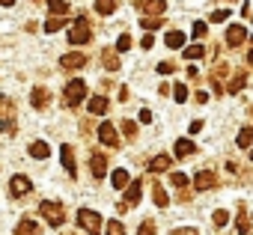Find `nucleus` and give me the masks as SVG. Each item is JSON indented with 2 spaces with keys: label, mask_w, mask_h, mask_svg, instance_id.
I'll use <instances>...</instances> for the list:
<instances>
[{
  "label": "nucleus",
  "mask_w": 253,
  "mask_h": 235,
  "mask_svg": "<svg viewBox=\"0 0 253 235\" xmlns=\"http://www.w3.org/2000/svg\"><path fill=\"white\" fill-rule=\"evenodd\" d=\"M78 223H81V229H84L86 235H98V232H101V217H98V211H92V208H81V211H78Z\"/></svg>",
  "instance_id": "nucleus-1"
},
{
  "label": "nucleus",
  "mask_w": 253,
  "mask_h": 235,
  "mask_svg": "<svg viewBox=\"0 0 253 235\" xmlns=\"http://www.w3.org/2000/svg\"><path fill=\"white\" fill-rule=\"evenodd\" d=\"M84 95H86V83H84V80H69L63 101H66V107H78V104L84 101Z\"/></svg>",
  "instance_id": "nucleus-2"
},
{
  "label": "nucleus",
  "mask_w": 253,
  "mask_h": 235,
  "mask_svg": "<svg viewBox=\"0 0 253 235\" xmlns=\"http://www.w3.org/2000/svg\"><path fill=\"white\" fill-rule=\"evenodd\" d=\"M39 211H42V217H45L51 226H60V223L66 220V211H63V205H60V202H54V199H45V202L39 205Z\"/></svg>",
  "instance_id": "nucleus-3"
},
{
  "label": "nucleus",
  "mask_w": 253,
  "mask_h": 235,
  "mask_svg": "<svg viewBox=\"0 0 253 235\" xmlns=\"http://www.w3.org/2000/svg\"><path fill=\"white\" fill-rule=\"evenodd\" d=\"M89 39H92V30H89V24H86L84 18H78V21H75V27L69 30V42H72V45H86Z\"/></svg>",
  "instance_id": "nucleus-4"
},
{
  "label": "nucleus",
  "mask_w": 253,
  "mask_h": 235,
  "mask_svg": "<svg viewBox=\"0 0 253 235\" xmlns=\"http://www.w3.org/2000/svg\"><path fill=\"white\" fill-rule=\"evenodd\" d=\"M86 66V54H78V51H72V54H63L60 57V69H84Z\"/></svg>",
  "instance_id": "nucleus-5"
},
{
  "label": "nucleus",
  "mask_w": 253,
  "mask_h": 235,
  "mask_svg": "<svg viewBox=\"0 0 253 235\" xmlns=\"http://www.w3.org/2000/svg\"><path fill=\"white\" fill-rule=\"evenodd\" d=\"M30 188H33V182L27 176H12V182H9V194L12 196H24V194H30Z\"/></svg>",
  "instance_id": "nucleus-6"
},
{
  "label": "nucleus",
  "mask_w": 253,
  "mask_h": 235,
  "mask_svg": "<svg viewBox=\"0 0 253 235\" xmlns=\"http://www.w3.org/2000/svg\"><path fill=\"white\" fill-rule=\"evenodd\" d=\"M98 140H101L104 146H116V143H119V137H116V128H113L110 122H101V125H98Z\"/></svg>",
  "instance_id": "nucleus-7"
},
{
  "label": "nucleus",
  "mask_w": 253,
  "mask_h": 235,
  "mask_svg": "<svg viewBox=\"0 0 253 235\" xmlns=\"http://www.w3.org/2000/svg\"><path fill=\"white\" fill-rule=\"evenodd\" d=\"M48 101H51V92H48L45 86H36V89L30 92V104H33V107H48Z\"/></svg>",
  "instance_id": "nucleus-8"
},
{
  "label": "nucleus",
  "mask_w": 253,
  "mask_h": 235,
  "mask_svg": "<svg viewBox=\"0 0 253 235\" xmlns=\"http://www.w3.org/2000/svg\"><path fill=\"white\" fill-rule=\"evenodd\" d=\"M15 235H42V229H39V223H36V220L24 217V220L15 226Z\"/></svg>",
  "instance_id": "nucleus-9"
},
{
  "label": "nucleus",
  "mask_w": 253,
  "mask_h": 235,
  "mask_svg": "<svg viewBox=\"0 0 253 235\" xmlns=\"http://www.w3.org/2000/svg\"><path fill=\"white\" fill-rule=\"evenodd\" d=\"M140 9H143V12H149V15L155 18V15H161V12L167 9V0H143Z\"/></svg>",
  "instance_id": "nucleus-10"
},
{
  "label": "nucleus",
  "mask_w": 253,
  "mask_h": 235,
  "mask_svg": "<svg viewBox=\"0 0 253 235\" xmlns=\"http://www.w3.org/2000/svg\"><path fill=\"white\" fill-rule=\"evenodd\" d=\"M244 39H247V30H244L241 24H232V27L226 30V42H229V45H241Z\"/></svg>",
  "instance_id": "nucleus-11"
},
{
  "label": "nucleus",
  "mask_w": 253,
  "mask_h": 235,
  "mask_svg": "<svg viewBox=\"0 0 253 235\" xmlns=\"http://www.w3.org/2000/svg\"><path fill=\"white\" fill-rule=\"evenodd\" d=\"M60 155H63V167H66V173H69V176H75V173H78V167H75L72 146H69V143H66V146H60Z\"/></svg>",
  "instance_id": "nucleus-12"
},
{
  "label": "nucleus",
  "mask_w": 253,
  "mask_h": 235,
  "mask_svg": "<svg viewBox=\"0 0 253 235\" xmlns=\"http://www.w3.org/2000/svg\"><path fill=\"white\" fill-rule=\"evenodd\" d=\"M89 170H92L95 179H104V173H107V161H104V155H92V158H89Z\"/></svg>",
  "instance_id": "nucleus-13"
},
{
  "label": "nucleus",
  "mask_w": 253,
  "mask_h": 235,
  "mask_svg": "<svg viewBox=\"0 0 253 235\" xmlns=\"http://www.w3.org/2000/svg\"><path fill=\"white\" fill-rule=\"evenodd\" d=\"M194 188H197V191H209V188H214V173H209V170L197 173V179H194Z\"/></svg>",
  "instance_id": "nucleus-14"
},
{
  "label": "nucleus",
  "mask_w": 253,
  "mask_h": 235,
  "mask_svg": "<svg viewBox=\"0 0 253 235\" xmlns=\"http://www.w3.org/2000/svg\"><path fill=\"white\" fill-rule=\"evenodd\" d=\"M140 182H134V185H128V188H125V202L122 205H137L140 202Z\"/></svg>",
  "instance_id": "nucleus-15"
},
{
  "label": "nucleus",
  "mask_w": 253,
  "mask_h": 235,
  "mask_svg": "<svg viewBox=\"0 0 253 235\" xmlns=\"http://www.w3.org/2000/svg\"><path fill=\"white\" fill-rule=\"evenodd\" d=\"M86 107H89V113H92V116H101V113L107 110V98H104V95H95V98H89V104H86Z\"/></svg>",
  "instance_id": "nucleus-16"
},
{
  "label": "nucleus",
  "mask_w": 253,
  "mask_h": 235,
  "mask_svg": "<svg viewBox=\"0 0 253 235\" xmlns=\"http://www.w3.org/2000/svg\"><path fill=\"white\" fill-rule=\"evenodd\" d=\"M30 155H33V158H39V161H45V158L51 155V146H48V143H42V140H36V143H30Z\"/></svg>",
  "instance_id": "nucleus-17"
},
{
  "label": "nucleus",
  "mask_w": 253,
  "mask_h": 235,
  "mask_svg": "<svg viewBox=\"0 0 253 235\" xmlns=\"http://www.w3.org/2000/svg\"><path fill=\"white\" fill-rule=\"evenodd\" d=\"M170 164H173V158H170V155H158V158H152L149 170H152V173H164V170H167Z\"/></svg>",
  "instance_id": "nucleus-18"
},
{
  "label": "nucleus",
  "mask_w": 253,
  "mask_h": 235,
  "mask_svg": "<svg viewBox=\"0 0 253 235\" xmlns=\"http://www.w3.org/2000/svg\"><path fill=\"white\" fill-rule=\"evenodd\" d=\"M101 63H104L107 72H116V69H119V57H116V51H104V54H101Z\"/></svg>",
  "instance_id": "nucleus-19"
},
{
  "label": "nucleus",
  "mask_w": 253,
  "mask_h": 235,
  "mask_svg": "<svg viewBox=\"0 0 253 235\" xmlns=\"http://www.w3.org/2000/svg\"><path fill=\"white\" fill-rule=\"evenodd\" d=\"M235 143H238V149H250L253 146V128H241Z\"/></svg>",
  "instance_id": "nucleus-20"
},
{
  "label": "nucleus",
  "mask_w": 253,
  "mask_h": 235,
  "mask_svg": "<svg viewBox=\"0 0 253 235\" xmlns=\"http://www.w3.org/2000/svg\"><path fill=\"white\" fill-rule=\"evenodd\" d=\"M164 45H167V48H173V51H176V48H182V45H185V33H179V30L167 33V42H164Z\"/></svg>",
  "instance_id": "nucleus-21"
},
{
  "label": "nucleus",
  "mask_w": 253,
  "mask_h": 235,
  "mask_svg": "<svg viewBox=\"0 0 253 235\" xmlns=\"http://www.w3.org/2000/svg\"><path fill=\"white\" fill-rule=\"evenodd\" d=\"M48 9H51L57 18H63V15L69 12V3H66V0H48Z\"/></svg>",
  "instance_id": "nucleus-22"
},
{
  "label": "nucleus",
  "mask_w": 253,
  "mask_h": 235,
  "mask_svg": "<svg viewBox=\"0 0 253 235\" xmlns=\"http://www.w3.org/2000/svg\"><path fill=\"white\" fill-rule=\"evenodd\" d=\"M116 9V0H95V12L98 15H110Z\"/></svg>",
  "instance_id": "nucleus-23"
},
{
  "label": "nucleus",
  "mask_w": 253,
  "mask_h": 235,
  "mask_svg": "<svg viewBox=\"0 0 253 235\" xmlns=\"http://www.w3.org/2000/svg\"><path fill=\"white\" fill-rule=\"evenodd\" d=\"M194 152V143L191 140H176V158H188Z\"/></svg>",
  "instance_id": "nucleus-24"
},
{
  "label": "nucleus",
  "mask_w": 253,
  "mask_h": 235,
  "mask_svg": "<svg viewBox=\"0 0 253 235\" xmlns=\"http://www.w3.org/2000/svg\"><path fill=\"white\" fill-rule=\"evenodd\" d=\"M110 182H113V188H128V173H125V170H113Z\"/></svg>",
  "instance_id": "nucleus-25"
},
{
  "label": "nucleus",
  "mask_w": 253,
  "mask_h": 235,
  "mask_svg": "<svg viewBox=\"0 0 253 235\" xmlns=\"http://www.w3.org/2000/svg\"><path fill=\"white\" fill-rule=\"evenodd\" d=\"M152 199H155V205H158V208H164V205H167V194H164V188H161V185H155V188H152Z\"/></svg>",
  "instance_id": "nucleus-26"
},
{
  "label": "nucleus",
  "mask_w": 253,
  "mask_h": 235,
  "mask_svg": "<svg viewBox=\"0 0 253 235\" xmlns=\"http://www.w3.org/2000/svg\"><path fill=\"white\" fill-rule=\"evenodd\" d=\"M206 51H203V45H191V48H185V60L191 63V60H200Z\"/></svg>",
  "instance_id": "nucleus-27"
},
{
  "label": "nucleus",
  "mask_w": 253,
  "mask_h": 235,
  "mask_svg": "<svg viewBox=\"0 0 253 235\" xmlns=\"http://www.w3.org/2000/svg\"><path fill=\"white\" fill-rule=\"evenodd\" d=\"M235 229H238V235H247V229H250V220H247V214H244V211H238V220H235Z\"/></svg>",
  "instance_id": "nucleus-28"
},
{
  "label": "nucleus",
  "mask_w": 253,
  "mask_h": 235,
  "mask_svg": "<svg viewBox=\"0 0 253 235\" xmlns=\"http://www.w3.org/2000/svg\"><path fill=\"white\" fill-rule=\"evenodd\" d=\"M63 27H66V21H63V18H57V15H54V18H51V21H48V24H45V33H57V30H63Z\"/></svg>",
  "instance_id": "nucleus-29"
},
{
  "label": "nucleus",
  "mask_w": 253,
  "mask_h": 235,
  "mask_svg": "<svg viewBox=\"0 0 253 235\" xmlns=\"http://www.w3.org/2000/svg\"><path fill=\"white\" fill-rule=\"evenodd\" d=\"M173 98H176V101H188V86H185V83H176V86H173Z\"/></svg>",
  "instance_id": "nucleus-30"
},
{
  "label": "nucleus",
  "mask_w": 253,
  "mask_h": 235,
  "mask_svg": "<svg viewBox=\"0 0 253 235\" xmlns=\"http://www.w3.org/2000/svg\"><path fill=\"white\" fill-rule=\"evenodd\" d=\"M244 83H247V78H244V75H235V78L229 80V92H238Z\"/></svg>",
  "instance_id": "nucleus-31"
},
{
  "label": "nucleus",
  "mask_w": 253,
  "mask_h": 235,
  "mask_svg": "<svg viewBox=\"0 0 253 235\" xmlns=\"http://www.w3.org/2000/svg\"><path fill=\"white\" fill-rule=\"evenodd\" d=\"M128 48H131V36H128V33H122L119 42H116V51H128Z\"/></svg>",
  "instance_id": "nucleus-32"
},
{
  "label": "nucleus",
  "mask_w": 253,
  "mask_h": 235,
  "mask_svg": "<svg viewBox=\"0 0 253 235\" xmlns=\"http://www.w3.org/2000/svg\"><path fill=\"white\" fill-rule=\"evenodd\" d=\"M140 24H143V30H149V33H152V30H158V27H161V18H143Z\"/></svg>",
  "instance_id": "nucleus-33"
},
{
  "label": "nucleus",
  "mask_w": 253,
  "mask_h": 235,
  "mask_svg": "<svg viewBox=\"0 0 253 235\" xmlns=\"http://www.w3.org/2000/svg\"><path fill=\"white\" fill-rule=\"evenodd\" d=\"M211 223H214V226H226V223H229V214H226V211H214Z\"/></svg>",
  "instance_id": "nucleus-34"
},
{
  "label": "nucleus",
  "mask_w": 253,
  "mask_h": 235,
  "mask_svg": "<svg viewBox=\"0 0 253 235\" xmlns=\"http://www.w3.org/2000/svg\"><path fill=\"white\" fill-rule=\"evenodd\" d=\"M107 235H125L122 223H119V220H110V223H107Z\"/></svg>",
  "instance_id": "nucleus-35"
},
{
  "label": "nucleus",
  "mask_w": 253,
  "mask_h": 235,
  "mask_svg": "<svg viewBox=\"0 0 253 235\" xmlns=\"http://www.w3.org/2000/svg\"><path fill=\"white\" fill-rule=\"evenodd\" d=\"M122 131H125V137H134V134H137V125H134L131 119H125V122H122Z\"/></svg>",
  "instance_id": "nucleus-36"
},
{
  "label": "nucleus",
  "mask_w": 253,
  "mask_h": 235,
  "mask_svg": "<svg viewBox=\"0 0 253 235\" xmlns=\"http://www.w3.org/2000/svg\"><path fill=\"white\" fill-rule=\"evenodd\" d=\"M170 182H173L176 188H185V185H188V176H185V173H173V176H170Z\"/></svg>",
  "instance_id": "nucleus-37"
},
{
  "label": "nucleus",
  "mask_w": 253,
  "mask_h": 235,
  "mask_svg": "<svg viewBox=\"0 0 253 235\" xmlns=\"http://www.w3.org/2000/svg\"><path fill=\"white\" fill-rule=\"evenodd\" d=\"M152 232H155V223L152 220H143L140 229H137V235H152Z\"/></svg>",
  "instance_id": "nucleus-38"
},
{
  "label": "nucleus",
  "mask_w": 253,
  "mask_h": 235,
  "mask_svg": "<svg viewBox=\"0 0 253 235\" xmlns=\"http://www.w3.org/2000/svg\"><path fill=\"white\" fill-rule=\"evenodd\" d=\"M206 30H209V27H206L203 21H197V24H194V39H203V36H206Z\"/></svg>",
  "instance_id": "nucleus-39"
},
{
  "label": "nucleus",
  "mask_w": 253,
  "mask_h": 235,
  "mask_svg": "<svg viewBox=\"0 0 253 235\" xmlns=\"http://www.w3.org/2000/svg\"><path fill=\"white\" fill-rule=\"evenodd\" d=\"M173 235H200V232H197L194 226H191V229H188V226H182V229H173Z\"/></svg>",
  "instance_id": "nucleus-40"
},
{
  "label": "nucleus",
  "mask_w": 253,
  "mask_h": 235,
  "mask_svg": "<svg viewBox=\"0 0 253 235\" xmlns=\"http://www.w3.org/2000/svg\"><path fill=\"white\" fill-rule=\"evenodd\" d=\"M173 69H176V66H173V63H158V72H161V75H170V72H173Z\"/></svg>",
  "instance_id": "nucleus-41"
},
{
  "label": "nucleus",
  "mask_w": 253,
  "mask_h": 235,
  "mask_svg": "<svg viewBox=\"0 0 253 235\" xmlns=\"http://www.w3.org/2000/svg\"><path fill=\"white\" fill-rule=\"evenodd\" d=\"M15 125H12V119H0V131H12Z\"/></svg>",
  "instance_id": "nucleus-42"
},
{
  "label": "nucleus",
  "mask_w": 253,
  "mask_h": 235,
  "mask_svg": "<svg viewBox=\"0 0 253 235\" xmlns=\"http://www.w3.org/2000/svg\"><path fill=\"white\" fill-rule=\"evenodd\" d=\"M226 15H229V12H226V9H217V12H214V18H211V21H223V18H226Z\"/></svg>",
  "instance_id": "nucleus-43"
},
{
  "label": "nucleus",
  "mask_w": 253,
  "mask_h": 235,
  "mask_svg": "<svg viewBox=\"0 0 253 235\" xmlns=\"http://www.w3.org/2000/svg\"><path fill=\"white\" fill-rule=\"evenodd\" d=\"M140 45H143V48H152V45H155V39H152V36H149V33H146V36H143V42H140Z\"/></svg>",
  "instance_id": "nucleus-44"
},
{
  "label": "nucleus",
  "mask_w": 253,
  "mask_h": 235,
  "mask_svg": "<svg viewBox=\"0 0 253 235\" xmlns=\"http://www.w3.org/2000/svg\"><path fill=\"white\" fill-rule=\"evenodd\" d=\"M140 122H152V113L149 110H140Z\"/></svg>",
  "instance_id": "nucleus-45"
},
{
  "label": "nucleus",
  "mask_w": 253,
  "mask_h": 235,
  "mask_svg": "<svg viewBox=\"0 0 253 235\" xmlns=\"http://www.w3.org/2000/svg\"><path fill=\"white\" fill-rule=\"evenodd\" d=\"M15 3V0H0V6H12Z\"/></svg>",
  "instance_id": "nucleus-46"
},
{
  "label": "nucleus",
  "mask_w": 253,
  "mask_h": 235,
  "mask_svg": "<svg viewBox=\"0 0 253 235\" xmlns=\"http://www.w3.org/2000/svg\"><path fill=\"white\" fill-rule=\"evenodd\" d=\"M247 63H250V66H253V51H250V54H247Z\"/></svg>",
  "instance_id": "nucleus-47"
},
{
  "label": "nucleus",
  "mask_w": 253,
  "mask_h": 235,
  "mask_svg": "<svg viewBox=\"0 0 253 235\" xmlns=\"http://www.w3.org/2000/svg\"><path fill=\"white\" fill-rule=\"evenodd\" d=\"M250 158H253V149H250Z\"/></svg>",
  "instance_id": "nucleus-48"
},
{
  "label": "nucleus",
  "mask_w": 253,
  "mask_h": 235,
  "mask_svg": "<svg viewBox=\"0 0 253 235\" xmlns=\"http://www.w3.org/2000/svg\"><path fill=\"white\" fill-rule=\"evenodd\" d=\"M66 235H72V232H66Z\"/></svg>",
  "instance_id": "nucleus-49"
}]
</instances>
